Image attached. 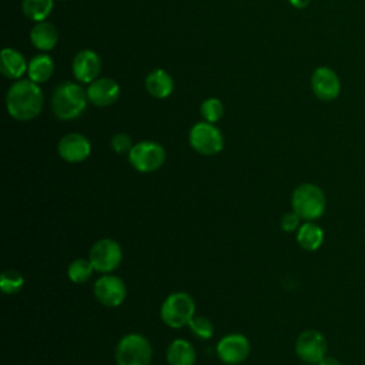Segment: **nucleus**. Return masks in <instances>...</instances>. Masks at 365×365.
Masks as SVG:
<instances>
[{"instance_id": "obj_1", "label": "nucleus", "mask_w": 365, "mask_h": 365, "mask_svg": "<svg viewBox=\"0 0 365 365\" xmlns=\"http://www.w3.org/2000/svg\"><path fill=\"white\" fill-rule=\"evenodd\" d=\"M44 96L37 83L31 80H17L6 96L9 114L19 121H29L37 117L43 108Z\"/></svg>"}, {"instance_id": "obj_2", "label": "nucleus", "mask_w": 365, "mask_h": 365, "mask_svg": "<svg viewBox=\"0 0 365 365\" xmlns=\"http://www.w3.org/2000/svg\"><path fill=\"white\" fill-rule=\"evenodd\" d=\"M87 91L80 84L64 81L58 84L51 97V108L60 120H74L83 114L87 106Z\"/></svg>"}, {"instance_id": "obj_3", "label": "nucleus", "mask_w": 365, "mask_h": 365, "mask_svg": "<svg viewBox=\"0 0 365 365\" xmlns=\"http://www.w3.org/2000/svg\"><path fill=\"white\" fill-rule=\"evenodd\" d=\"M292 211H295L301 220L314 221L319 218L327 207V200L324 191L311 182H304L298 185L291 197Z\"/></svg>"}, {"instance_id": "obj_4", "label": "nucleus", "mask_w": 365, "mask_h": 365, "mask_svg": "<svg viewBox=\"0 0 365 365\" xmlns=\"http://www.w3.org/2000/svg\"><path fill=\"white\" fill-rule=\"evenodd\" d=\"M153 348L141 334L124 335L115 346L117 365H150Z\"/></svg>"}, {"instance_id": "obj_5", "label": "nucleus", "mask_w": 365, "mask_h": 365, "mask_svg": "<svg viewBox=\"0 0 365 365\" xmlns=\"http://www.w3.org/2000/svg\"><path fill=\"white\" fill-rule=\"evenodd\" d=\"M195 314V302L187 292L170 294L161 305V319L170 328H182L188 325Z\"/></svg>"}, {"instance_id": "obj_6", "label": "nucleus", "mask_w": 365, "mask_h": 365, "mask_svg": "<svg viewBox=\"0 0 365 365\" xmlns=\"http://www.w3.org/2000/svg\"><path fill=\"white\" fill-rule=\"evenodd\" d=\"M128 161L140 173H153L164 164L165 151L155 141H140L128 153Z\"/></svg>"}, {"instance_id": "obj_7", "label": "nucleus", "mask_w": 365, "mask_h": 365, "mask_svg": "<svg viewBox=\"0 0 365 365\" xmlns=\"http://www.w3.org/2000/svg\"><path fill=\"white\" fill-rule=\"evenodd\" d=\"M188 140L191 147L202 155H215L224 147V137L221 131L208 121H201L192 125Z\"/></svg>"}, {"instance_id": "obj_8", "label": "nucleus", "mask_w": 365, "mask_h": 365, "mask_svg": "<svg viewBox=\"0 0 365 365\" xmlns=\"http://www.w3.org/2000/svg\"><path fill=\"white\" fill-rule=\"evenodd\" d=\"M88 259L91 261L96 271L110 274L120 265L123 259V251L117 241L111 238H101L91 247Z\"/></svg>"}, {"instance_id": "obj_9", "label": "nucleus", "mask_w": 365, "mask_h": 365, "mask_svg": "<svg viewBox=\"0 0 365 365\" xmlns=\"http://www.w3.org/2000/svg\"><path fill=\"white\" fill-rule=\"evenodd\" d=\"M295 352L305 364H318L327 354V339L319 331H304L297 338Z\"/></svg>"}, {"instance_id": "obj_10", "label": "nucleus", "mask_w": 365, "mask_h": 365, "mask_svg": "<svg viewBox=\"0 0 365 365\" xmlns=\"http://www.w3.org/2000/svg\"><path fill=\"white\" fill-rule=\"evenodd\" d=\"M250 341L242 334H228L217 344V355L227 365H237L250 355Z\"/></svg>"}, {"instance_id": "obj_11", "label": "nucleus", "mask_w": 365, "mask_h": 365, "mask_svg": "<svg viewBox=\"0 0 365 365\" xmlns=\"http://www.w3.org/2000/svg\"><path fill=\"white\" fill-rule=\"evenodd\" d=\"M94 295L106 307H118L124 302L127 289L117 275H103L94 282Z\"/></svg>"}, {"instance_id": "obj_12", "label": "nucleus", "mask_w": 365, "mask_h": 365, "mask_svg": "<svg viewBox=\"0 0 365 365\" xmlns=\"http://www.w3.org/2000/svg\"><path fill=\"white\" fill-rule=\"evenodd\" d=\"M314 94L322 101H331L339 96L341 81L338 74L329 67H318L311 77Z\"/></svg>"}, {"instance_id": "obj_13", "label": "nucleus", "mask_w": 365, "mask_h": 365, "mask_svg": "<svg viewBox=\"0 0 365 365\" xmlns=\"http://www.w3.org/2000/svg\"><path fill=\"white\" fill-rule=\"evenodd\" d=\"M57 151L67 163H81L90 155L91 144L86 135L80 133H70L61 137Z\"/></svg>"}, {"instance_id": "obj_14", "label": "nucleus", "mask_w": 365, "mask_h": 365, "mask_svg": "<svg viewBox=\"0 0 365 365\" xmlns=\"http://www.w3.org/2000/svg\"><path fill=\"white\" fill-rule=\"evenodd\" d=\"M120 96V86L108 77H98L90 83L87 88V98L97 107H108L117 101Z\"/></svg>"}, {"instance_id": "obj_15", "label": "nucleus", "mask_w": 365, "mask_h": 365, "mask_svg": "<svg viewBox=\"0 0 365 365\" xmlns=\"http://www.w3.org/2000/svg\"><path fill=\"white\" fill-rule=\"evenodd\" d=\"M101 70V60L93 50H81L73 60V74L81 83H91Z\"/></svg>"}, {"instance_id": "obj_16", "label": "nucleus", "mask_w": 365, "mask_h": 365, "mask_svg": "<svg viewBox=\"0 0 365 365\" xmlns=\"http://www.w3.org/2000/svg\"><path fill=\"white\" fill-rule=\"evenodd\" d=\"M29 68L23 54L14 48H3L0 57V71L6 78L20 80L24 71Z\"/></svg>"}, {"instance_id": "obj_17", "label": "nucleus", "mask_w": 365, "mask_h": 365, "mask_svg": "<svg viewBox=\"0 0 365 365\" xmlns=\"http://www.w3.org/2000/svg\"><path fill=\"white\" fill-rule=\"evenodd\" d=\"M31 44L43 51H48L54 48L58 41V30L53 23L38 21L30 31Z\"/></svg>"}, {"instance_id": "obj_18", "label": "nucleus", "mask_w": 365, "mask_h": 365, "mask_svg": "<svg viewBox=\"0 0 365 365\" xmlns=\"http://www.w3.org/2000/svg\"><path fill=\"white\" fill-rule=\"evenodd\" d=\"M145 88L150 96L155 98H165L174 90V80L165 70L157 68L147 76Z\"/></svg>"}, {"instance_id": "obj_19", "label": "nucleus", "mask_w": 365, "mask_h": 365, "mask_svg": "<svg viewBox=\"0 0 365 365\" xmlns=\"http://www.w3.org/2000/svg\"><path fill=\"white\" fill-rule=\"evenodd\" d=\"M167 362L170 365H194L195 351L185 339H175L168 345Z\"/></svg>"}, {"instance_id": "obj_20", "label": "nucleus", "mask_w": 365, "mask_h": 365, "mask_svg": "<svg viewBox=\"0 0 365 365\" xmlns=\"http://www.w3.org/2000/svg\"><path fill=\"white\" fill-rule=\"evenodd\" d=\"M297 241L304 250L315 251L324 242V231L319 225H317L311 221H307L298 228Z\"/></svg>"}, {"instance_id": "obj_21", "label": "nucleus", "mask_w": 365, "mask_h": 365, "mask_svg": "<svg viewBox=\"0 0 365 365\" xmlns=\"http://www.w3.org/2000/svg\"><path fill=\"white\" fill-rule=\"evenodd\" d=\"M29 77L31 81L40 84L47 81L53 73H54V61L50 56L47 54H38L34 56L30 63H29V68H27Z\"/></svg>"}, {"instance_id": "obj_22", "label": "nucleus", "mask_w": 365, "mask_h": 365, "mask_svg": "<svg viewBox=\"0 0 365 365\" xmlns=\"http://www.w3.org/2000/svg\"><path fill=\"white\" fill-rule=\"evenodd\" d=\"M23 13L33 21H44L51 13L53 0H23Z\"/></svg>"}, {"instance_id": "obj_23", "label": "nucleus", "mask_w": 365, "mask_h": 365, "mask_svg": "<svg viewBox=\"0 0 365 365\" xmlns=\"http://www.w3.org/2000/svg\"><path fill=\"white\" fill-rule=\"evenodd\" d=\"M94 267L91 264L90 259H83V258H77L74 259L67 269L68 278L76 282V284H83L87 282L90 279V277L93 275Z\"/></svg>"}, {"instance_id": "obj_24", "label": "nucleus", "mask_w": 365, "mask_h": 365, "mask_svg": "<svg viewBox=\"0 0 365 365\" xmlns=\"http://www.w3.org/2000/svg\"><path fill=\"white\" fill-rule=\"evenodd\" d=\"M24 285V278L23 275L17 271V269H13V268H9L6 271L1 272L0 275V287H1V291L4 294H16L21 289V287Z\"/></svg>"}, {"instance_id": "obj_25", "label": "nucleus", "mask_w": 365, "mask_h": 365, "mask_svg": "<svg viewBox=\"0 0 365 365\" xmlns=\"http://www.w3.org/2000/svg\"><path fill=\"white\" fill-rule=\"evenodd\" d=\"M200 113L205 121L214 124L222 117L224 106L218 98L211 97V98H207L202 101V104L200 107Z\"/></svg>"}, {"instance_id": "obj_26", "label": "nucleus", "mask_w": 365, "mask_h": 365, "mask_svg": "<svg viewBox=\"0 0 365 365\" xmlns=\"http://www.w3.org/2000/svg\"><path fill=\"white\" fill-rule=\"evenodd\" d=\"M190 331L198 336L200 339H210L214 335V325L212 322L201 315H194L188 324Z\"/></svg>"}, {"instance_id": "obj_27", "label": "nucleus", "mask_w": 365, "mask_h": 365, "mask_svg": "<svg viewBox=\"0 0 365 365\" xmlns=\"http://www.w3.org/2000/svg\"><path fill=\"white\" fill-rule=\"evenodd\" d=\"M133 141L131 137L125 133H118L111 138V148L117 154H128L133 148Z\"/></svg>"}, {"instance_id": "obj_28", "label": "nucleus", "mask_w": 365, "mask_h": 365, "mask_svg": "<svg viewBox=\"0 0 365 365\" xmlns=\"http://www.w3.org/2000/svg\"><path fill=\"white\" fill-rule=\"evenodd\" d=\"M299 221H301V217L295 211L285 212L281 218V228L285 232H294L295 230H298L301 227Z\"/></svg>"}, {"instance_id": "obj_29", "label": "nucleus", "mask_w": 365, "mask_h": 365, "mask_svg": "<svg viewBox=\"0 0 365 365\" xmlns=\"http://www.w3.org/2000/svg\"><path fill=\"white\" fill-rule=\"evenodd\" d=\"M317 365H341L338 359L332 358V356H324Z\"/></svg>"}, {"instance_id": "obj_30", "label": "nucleus", "mask_w": 365, "mask_h": 365, "mask_svg": "<svg viewBox=\"0 0 365 365\" xmlns=\"http://www.w3.org/2000/svg\"><path fill=\"white\" fill-rule=\"evenodd\" d=\"M294 7H297V9H304V7H307L308 4H309V1L311 0H288Z\"/></svg>"}, {"instance_id": "obj_31", "label": "nucleus", "mask_w": 365, "mask_h": 365, "mask_svg": "<svg viewBox=\"0 0 365 365\" xmlns=\"http://www.w3.org/2000/svg\"><path fill=\"white\" fill-rule=\"evenodd\" d=\"M302 365H312V364H302Z\"/></svg>"}]
</instances>
